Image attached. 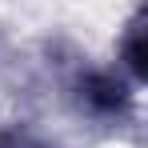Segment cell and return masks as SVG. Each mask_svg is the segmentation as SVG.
I'll return each mask as SVG.
<instances>
[{"instance_id":"1","label":"cell","mask_w":148,"mask_h":148,"mask_svg":"<svg viewBox=\"0 0 148 148\" xmlns=\"http://www.w3.org/2000/svg\"><path fill=\"white\" fill-rule=\"evenodd\" d=\"M128 100H132V92L124 88V80L116 72H88L80 80V104L92 116H120Z\"/></svg>"},{"instance_id":"2","label":"cell","mask_w":148,"mask_h":148,"mask_svg":"<svg viewBox=\"0 0 148 148\" xmlns=\"http://www.w3.org/2000/svg\"><path fill=\"white\" fill-rule=\"evenodd\" d=\"M0 148H8V144H4V140H0Z\"/></svg>"}]
</instances>
